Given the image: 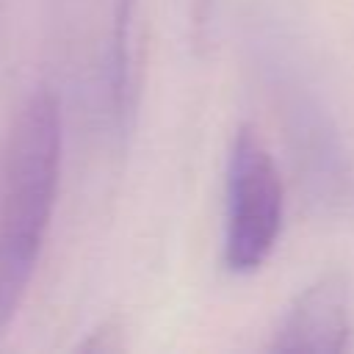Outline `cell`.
<instances>
[{"instance_id": "cell-1", "label": "cell", "mask_w": 354, "mask_h": 354, "mask_svg": "<svg viewBox=\"0 0 354 354\" xmlns=\"http://www.w3.org/2000/svg\"><path fill=\"white\" fill-rule=\"evenodd\" d=\"M61 180V102L36 88L0 144V335L33 279Z\"/></svg>"}, {"instance_id": "cell-2", "label": "cell", "mask_w": 354, "mask_h": 354, "mask_svg": "<svg viewBox=\"0 0 354 354\" xmlns=\"http://www.w3.org/2000/svg\"><path fill=\"white\" fill-rule=\"evenodd\" d=\"M133 0H47L53 44L80 94L111 122L127 113Z\"/></svg>"}, {"instance_id": "cell-3", "label": "cell", "mask_w": 354, "mask_h": 354, "mask_svg": "<svg viewBox=\"0 0 354 354\" xmlns=\"http://www.w3.org/2000/svg\"><path fill=\"white\" fill-rule=\"evenodd\" d=\"M285 224V183L279 166L252 124H241L227 155L224 266L254 274L277 249Z\"/></svg>"}, {"instance_id": "cell-4", "label": "cell", "mask_w": 354, "mask_h": 354, "mask_svg": "<svg viewBox=\"0 0 354 354\" xmlns=\"http://www.w3.org/2000/svg\"><path fill=\"white\" fill-rule=\"evenodd\" d=\"M351 343V282L340 268L318 274L274 329V351L340 354Z\"/></svg>"}, {"instance_id": "cell-5", "label": "cell", "mask_w": 354, "mask_h": 354, "mask_svg": "<svg viewBox=\"0 0 354 354\" xmlns=\"http://www.w3.org/2000/svg\"><path fill=\"white\" fill-rule=\"evenodd\" d=\"M83 348L86 351H119V348H124L119 324L116 321H108L102 329L91 332V337L83 343Z\"/></svg>"}]
</instances>
